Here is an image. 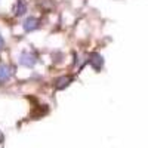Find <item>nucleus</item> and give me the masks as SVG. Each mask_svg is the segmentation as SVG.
I'll return each mask as SVG.
<instances>
[{
	"mask_svg": "<svg viewBox=\"0 0 148 148\" xmlns=\"http://www.w3.org/2000/svg\"><path fill=\"white\" fill-rule=\"evenodd\" d=\"M39 28V19L34 18V16H28L25 21H24V30L27 33H31L34 30Z\"/></svg>",
	"mask_w": 148,
	"mask_h": 148,
	"instance_id": "obj_2",
	"label": "nucleus"
},
{
	"mask_svg": "<svg viewBox=\"0 0 148 148\" xmlns=\"http://www.w3.org/2000/svg\"><path fill=\"white\" fill-rule=\"evenodd\" d=\"M5 47V40H3V37H2V34H0V51Z\"/></svg>",
	"mask_w": 148,
	"mask_h": 148,
	"instance_id": "obj_7",
	"label": "nucleus"
},
{
	"mask_svg": "<svg viewBox=\"0 0 148 148\" xmlns=\"http://www.w3.org/2000/svg\"><path fill=\"white\" fill-rule=\"evenodd\" d=\"M89 62H90V65L98 71V70H101V68H102L104 59H102V56H101L99 53H92V55H90V59H89Z\"/></svg>",
	"mask_w": 148,
	"mask_h": 148,
	"instance_id": "obj_3",
	"label": "nucleus"
},
{
	"mask_svg": "<svg viewBox=\"0 0 148 148\" xmlns=\"http://www.w3.org/2000/svg\"><path fill=\"white\" fill-rule=\"evenodd\" d=\"M10 76V71L5 64H0V83H5Z\"/></svg>",
	"mask_w": 148,
	"mask_h": 148,
	"instance_id": "obj_5",
	"label": "nucleus"
},
{
	"mask_svg": "<svg viewBox=\"0 0 148 148\" xmlns=\"http://www.w3.org/2000/svg\"><path fill=\"white\" fill-rule=\"evenodd\" d=\"M27 12V6H25V3L22 2V0H18L16 2V6H15V15L16 16H22L24 14Z\"/></svg>",
	"mask_w": 148,
	"mask_h": 148,
	"instance_id": "obj_6",
	"label": "nucleus"
},
{
	"mask_svg": "<svg viewBox=\"0 0 148 148\" xmlns=\"http://www.w3.org/2000/svg\"><path fill=\"white\" fill-rule=\"evenodd\" d=\"M19 64L24 65V67L31 68V67H34V64H36V56H34L33 53H30V52H22L21 56H19Z\"/></svg>",
	"mask_w": 148,
	"mask_h": 148,
	"instance_id": "obj_1",
	"label": "nucleus"
},
{
	"mask_svg": "<svg viewBox=\"0 0 148 148\" xmlns=\"http://www.w3.org/2000/svg\"><path fill=\"white\" fill-rule=\"evenodd\" d=\"M71 82H73V77L71 76H62L61 79L56 80V88L58 89H64V88H67Z\"/></svg>",
	"mask_w": 148,
	"mask_h": 148,
	"instance_id": "obj_4",
	"label": "nucleus"
}]
</instances>
